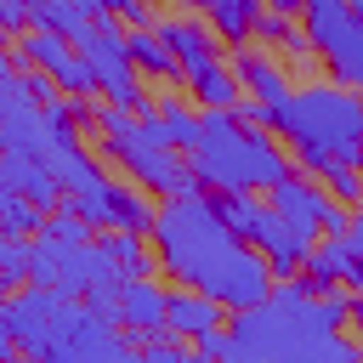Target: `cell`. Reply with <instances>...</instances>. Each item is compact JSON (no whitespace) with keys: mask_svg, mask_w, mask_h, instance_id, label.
<instances>
[{"mask_svg":"<svg viewBox=\"0 0 363 363\" xmlns=\"http://www.w3.org/2000/svg\"><path fill=\"white\" fill-rule=\"evenodd\" d=\"M272 136L289 147L295 170L329 176V170H363V91L346 85H295L272 108Z\"/></svg>","mask_w":363,"mask_h":363,"instance_id":"6da1fadb","label":"cell"},{"mask_svg":"<svg viewBox=\"0 0 363 363\" xmlns=\"http://www.w3.org/2000/svg\"><path fill=\"white\" fill-rule=\"evenodd\" d=\"M187 164H193L199 187H210V193H267L295 170L289 147L272 130L238 125L233 108H204L199 113V142H193Z\"/></svg>","mask_w":363,"mask_h":363,"instance_id":"7a4b0ae2","label":"cell"},{"mask_svg":"<svg viewBox=\"0 0 363 363\" xmlns=\"http://www.w3.org/2000/svg\"><path fill=\"white\" fill-rule=\"evenodd\" d=\"M233 238H238V233L216 216V204H210L204 187H193V193H170V199L153 204V227H147L153 261H159V272H170V278L187 284V289L204 278V267H210Z\"/></svg>","mask_w":363,"mask_h":363,"instance_id":"3957f363","label":"cell"},{"mask_svg":"<svg viewBox=\"0 0 363 363\" xmlns=\"http://www.w3.org/2000/svg\"><path fill=\"white\" fill-rule=\"evenodd\" d=\"M102 159H108L113 170H125V182H136V187H147V193H159V199H170V193H193V187H199L187 153H176V147L164 142V130L153 125V113L136 119L130 130L102 136Z\"/></svg>","mask_w":363,"mask_h":363,"instance_id":"277c9868","label":"cell"},{"mask_svg":"<svg viewBox=\"0 0 363 363\" xmlns=\"http://www.w3.org/2000/svg\"><path fill=\"white\" fill-rule=\"evenodd\" d=\"M34 363H147V357L113 312H102L91 301H68Z\"/></svg>","mask_w":363,"mask_h":363,"instance_id":"5b68a950","label":"cell"},{"mask_svg":"<svg viewBox=\"0 0 363 363\" xmlns=\"http://www.w3.org/2000/svg\"><path fill=\"white\" fill-rule=\"evenodd\" d=\"M74 51H79V62L91 68V85H96V91H108V102L130 108L136 119H147V113H153V96L142 91V79H136V68H130L125 23H119V17L96 11V17L74 34Z\"/></svg>","mask_w":363,"mask_h":363,"instance_id":"8992f818","label":"cell"},{"mask_svg":"<svg viewBox=\"0 0 363 363\" xmlns=\"http://www.w3.org/2000/svg\"><path fill=\"white\" fill-rule=\"evenodd\" d=\"M193 289H204L221 312H244V306L267 301V289H272V267H267V255H261L255 244L233 238V244L204 267V278H199Z\"/></svg>","mask_w":363,"mask_h":363,"instance_id":"52a82bcc","label":"cell"},{"mask_svg":"<svg viewBox=\"0 0 363 363\" xmlns=\"http://www.w3.org/2000/svg\"><path fill=\"white\" fill-rule=\"evenodd\" d=\"M272 199V210L284 216V221H295L306 238H323V233H346V221H352V210L346 204H335L329 193H323V182L318 176H306V170H289L278 187H267Z\"/></svg>","mask_w":363,"mask_h":363,"instance_id":"ba28073f","label":"cell"},{"mask_svg":"<svg viewBox=\"0 0 363 363\" xmlns=\"http://www.w3.org/2000/svg\"><path fill=\"white\" fill-rule=\"evenodd\" d=\"M62 306H68L62 289H51V284H17V289L6 295V306H0V318H6L11 340H17V352L40 357L45 340H51V329H57V318H62Z\"/></svg>","mask_w":363,"mask_h":363,"instance_id":"9c48e42d","label":"cell"},{"mask_svg":"<svg viewBox=\"0 0 363 363\" xmlns=\"http://www.w3.org/2000/svg\"><path fill=\"white\" fill-rule=\"evenodd\" d=\"M45 142H51L45 113H40L34 91L23 85V74L11 68V74L0 79V153H28V159H40Z\"/></svg>","mask_w":363,"mask_h":363,"instance_id":"30bf717a","label":"cell"},{"mask_svg":"<svg viewBox=\"0 0 363 363\" xmlns=\"http://www.w3.org/2000/svg\"><path fill=\"white\" fill-rule=\"evenodd\" d=\"M153 34L170 45V57H176L182 79H193V74H204V68L227 62V45L216 40V28H210L204 17H182V11H170V17H159V23H153Z\"/></svg>","mask_w":363,"mask_h":363,"instance_id":"8fae6325","label":"cell"},{"mask_svg":"<svg viewBox=\"0 0 363 363\" xmlns=\"http://www.w3.org/2000/svg\"><path fill=\"white\" fill-rule=\"evenodd\" d=\"M244 244H255L261 255H267V267H272V278H289L295 267H301V255L312 250V238L295 227V221H284L267 199H261V210H255V221H250V233H244Z\"/></svg>","mask_w":363,"mask_h":363,"instance_id":"7c38bea8","label":"cell"},{"mask_svg":"<svg viewBox=\"0 0 363 363\" xmlns=\"http://www.w3.org/2000/svg\"><path fill=\"white\" fill-rule=\"evenodd\" d=\"M227 68H233V79L244 85V96H255V102H267V108H278L295 85H289V74H284V62L267 51V45H227Z\"/></svg>","mask_w":363,"mask_h":363,"instance_id":"4fadbf2b","label":"cell"},{"mask_svg":"<svg viewBox=\"0 0 363 363\" xmlns=\"http://www.w3.org/2000/svg\"><path fill=\"white\" fill-rule=\"evenodd\" d=\"M164 301H170V289H164L153 272H147V278H125L119 295H113V318L125 323L130 340H147V335L164 329Z\"/></svg>","mask_w":363,"mask_h":363,"instance_id":"5bb4252c","label":"cell"},{"mask_svg":"<svg viewBox=\"0 0 363 363\" xmlns=\"http://www.w3.org/2000/svg\"><path fill=\"white\" fill-rule=\"evenodd\" d=\"M227 312L204 295V289H187V284H176L170 289V301H164V329L176 335V340H199L204 329H216Z\"/></svg>","mask_w":363,"mask_h":363,"instance_id":"9a60e30c","label":"cell"},{"mask_svg":"<svg viewBox=\"0 0 363 363\" xmlns=\"http://www.w3.org/2000/svg\"><path fill=\"white\" fill-rule=\"evenodd\" d=\"M0 170H6V182H11L34 210H45V216H51V210L62 204V182H57L40 159H28V153H0Z\"/></svg>","mask_w":363,"mask_h":363,"instance_id":"2e32d148","label":"cell"},{"mask_svg":"<svg viewBox=\"0 0 363 363\" xmlns=\"http://www.w3.org/2000/svg\"><path fill=\"white\" fill-rule=\"evenodd\" d=\"M182 6H193V11L216 28L221 45H250V23H255V11H261V0H182Z\"/></svg>","mask_w":363,"mask_h":363,"instance_id":"e0dca14e","label":"cell"},{"mask_svg":"<svg viewBox=\"0 0 363 363\" xmlns=\"http://www.w3.org/2000/svg\"><path fill=\"white\" fill-rule=\"evenodd\" d=\"M125 51H130V68H136V79L147 74V79H164V85H182V68H176V57H170V45L153 34V28H125Z\"/></svg>","mask_w":363,"mask_h":363,"instance_id":"ac0fdd59","label":"cell"},{"mask_svg":"<svg viewBox=\"0 0 363 363\" xmlns=\"http://www.w3.org/2000/svg\"><path fill=\"white\" fill-rule=\"evenodd\" d=\"M352 28V6L346 0H301V34L306 45H318V57Z\"/></svg>","mask_w":363,"mask_h":363,"instance_id":"d6986e66","label":"cell"},{"mask_svg":"<svg viewBox=\"0 0 363 363\" xmlns=\"http://www.w3.org/2000/svg\"><path fill=\"white\" fill-rule=\"evenodd\" d=\"M62 210H74L85 227L113 233V176H96V182H85V187L62 193Z\"/></svg>","mask_w":363,"mask_h":363,"instance_id":"ffe728a7","label":"cell"},{"mask_svg":"<svg viewBox=\"0 0 363 363\" xmlns=\"http://www.w3.org/2000/svg\"><path fill=\"white\" fill-rule=\"evenodd\" d=\"M153 125L164 130V142H170L176 153H193V142H199V113L182 102V91H170V96L153 102Z\"/></svg>","mask_w":363,"mask_h":363,"instance_id":"44dd1931","label":"cell"},{"mask_svg":"<svg viewBox=\"0 0 363 363\" xmlns=\"http://www.w3.org/2000/svg\"><path fill=\"white\" fill-rule=\"evenodd\" d=\"M96 244L108 250V261L119 267V278H147V272H159V261H153V244H147L142 233H102Z\"/></svg>","mask_w":363,"mask_h":363,"instance_id":"7402d4cb","label":"cell"},{"mask_svg":"<svg viewBox=\"0 0 363 363\" xmlns=\"http://www.w3.org/2000/svg\"><path fill=\"white\" fill-rule=\"evenodd\" d=\"M153 227V199L136 182H113V233H142Z\"/></svg>","mask_w":363,"mask_h":363,"instance_id":"603a6c76","label":"cell"},{"mask_svg":"<svg viewBox=\"0 0 363 363\" xmlns=\"http://www.w3.org/2000/svg\"><path fill=\"white\" fill-rule=\"evenodd\" d=\"M187 91H193V102H199V108H233V102L244 96V85L233 79V68H227V62H216V68L193 74V79H187Z\"/></svg>","mask_w":363,"mask_h":363,"instance_id":"cb8c5ba5","label":"cell"},{"mask_svg":"<svg viewBox=\"0 0 363 363\" xmlns=\"http://www.w3.org/2000/svg\"><path fill=\"white\" fill-rule=\"evenodd\" d=\"M91 17H96L91 0H40V6H34V28H51V34H62V40H74Z\"/></svg>","mask_w":363,"mask_h":363,"instance_id":"d4e9b609","label":"cell"},{"mask_svg":"<svg viewBox=\"0 0 363 363\" xmlns=\"http://www.w3.org/2000/svg\"><path fill=\"white\" fill-rule=\"evenodd\" d=\"M45 227V210H34L11 182H6V170H0V233H17V238H34Z\"/></svg>","mask_w":363,"mask_h":363,"instance_id":"484cf974","label":"cell"},{"mask_svg":"<svg viewBox=\"0 0 363 363\" xmlns=\"http://www.w3.org/2000/svg\"><path fill=\"white\" fill-rule=\"evenodd\" d=\"M295 34H301L295 11H278V6H261L255 23H250V45H289Z\"/></svg>","mask_w":363,"mask_h":363,"instance_id":"4316f807","label":"cell"},{"mask_svg":"<svg viewBox=\"0 0 363 363\" xmlns=\"http://www.w3.org/2000/svg\"><path fill=\"white\" fill-rule=\"evenodd\" d=\"M0 284L6 289L28 284V238H17V233H0Z\"/></svg>","mask_w":363,"mask_h":363,"instance_id":"83f0119b","label":"cell"},{"mask_svg":"<svg viewBox=\"0 0 363 363\" xmlns=\"http://www.w3.org/2000/svg\"><path fill=\"white\" fill-rule=\"evenodd\" d=\"M142 346V357L147 363H216V357H199V352H187L170 329H159V335H147V340H136Z\"/></svg>","mask_w":363,"mask_h":363,"instance_id":"f1b7e54d","label":"cell"},{"mask_svg":"<svg viewBox=\"0 0 363 363\" xmlns=\"http://www.w3.org/2000/svg\"><path fill=\"white\" fill-rule=\"evenodd\" d=\"M318 182H323V193H329L335 204H346V210L363 204V170H329V176H318Z\"/></svg>","mask_w":363,"mask_h":363,"instance_id":"f546056e","label":"cell"},{"mask_svg":"<svg viewBox=\"0 0 363 363\" xmlns=\"http://www.w3.org/2000/svg\"><path fill=\"white\" fill-rule=\"evenodd\" d=\"M233 119L250 125V130H272V108L255 102V96H238V102H233Z\"/></svg>","mask_w":363,"mask_h":363,"instance_id":"4dcf8cb0","label":"cell"},{"mask_svg":"<svg viewBox=\"0 0 363 363\" xmlns=\"http://www.w3.org/2000/svg\"><path fill=\"white\" fill-rule=\"evenodd\" d=\"M125 28H153L159 23V11H153V0H119V11H113Z\"/></svg>","mask_w":363,"mask_h":363,"instance_id":"1f68e13d","label":"cell"},{"mask_svg":"<svg viewBox=\"0 0 363 363\" xmlns=\"http://www.w3.org/2000/svg\"><path fill=\"white\" fill-rule=\"evenodd\" d=\"M193 352H199V357H216V363H221V357H227V329H221V323H216V329H204V335L193 340Z\"/></svg>","mask_w":363,"mask_h":363,"instance_id":"d6a6232c","label":"cell"},{"mask_svg":"<svg viewBox=\"0 0 363 363\" xmlns=\"http://www.w3.org/2000/svg\"><path fill=\"white\" fill-rule=\"evenodd\" d=\"M340 244H346V238H340ZM340 284H346V289H363V255H352V250H346V267H340Z\"/></svg>","mask_w":363,"mask_h":363,"instance_id":"836d02e7","label":"cell"},{"mask_svg":"<svg viewBox=\"0 0 363 363\" xmlns=\"http://www.w3.org/2000/svg\"><path fill=\"white\" fill-rule=\"evenodd\" d=\"M340 238H346V250H352V255H363V210H352V221H346V233H340Z\"/></svg>","mask_w":363,"mask_h":363,"instance_id":"e575fe53","label":"cell"},{"mask_svg":"<svg viewBox=\"0 0 363 363\" xmlns=\"http://www.w3.org/2000/svg\"><path fill=\"white\" fill-rule=\"evenodd\" d=\"M352 340H357V352H363V289H352Z\"/></svg>","mask_w":363,"mask_h":363,"instance_id":"d590c367","label":"cell"},{"mask_svg":"<svg viewBox=\"0 0 363 363\" xmlns=\"http://www.w3.org/2000/svg\"><path fill=\"white\" fill-rule=\"evenodd\" d=\"M11 352H17V340H11V329H6V318H0V363H6Z\"/></svg>","mask_w":363,"mask_h":363,"instance_id":"8d00e7d4","label":"cell"},{"mask_svg":"<svg viewBox=\"0 0 363 363\" xmlns=\"http://www.w3.org/2000/svg\"><path fill=\"white\" fill-rule=\"evenodd\" d=\"M11 74V45H6V34H0V79Z\"/></svg>","mask_w":363,"mask_h":363,"instance_id":"74e56055","label":"cell"},{"mask_svg":"<svg viewBox=\"0 0 363 363\" xmlns=\"http://www.w3.org/2000/svg\"><path fill=\"white\" fill-rule=\"evenodd\" d=\"M272 6H278V11H301V0H272Z\"/></svg>","mask_w":363,"mask_h":363,"instance_id":"f35d334b","label":"cell"},{"mask_svg":"<svg viewBox=\"0 0 363 363\" xmlns=\"http://www.w3.org/2000/svg\"><path fill=\"white\" fill-rule=\"evenodd\" d=\"M6 363H34V357H28V352H11V357H6Z\"/></svg>","mask_w":363,"mask_h":363,"instance_id":"ab89813d","label":"cell"},{"mask_svg":"<svg viewBox=\"0 0 363 363\" xmlns=\"http://www.w3.org/2000/svg\"><path fill=\"white\" fill-rule=\"evenodd\" d=\"M6 295H11V289H6V284H0V306H6Z\"/></svg>","mask_w":363,"mask_h":363,"instance_id":"60d3db41","label":"cell"},{"mask_svg":"<svg viewBox=\"0 0 363 363\" xmlns=\"http://www.w3.org/2000/svg\"><path fill=\"white\" fill-rule=\"evenodd\" d=\"M17 6H28V11H34V6H40V0H17Z\"/></svg>","mask_w":363,"mask_h":363,"instance_id":"b9f144b4","label":"cell"},{"mask_svg":"<svg viewBox=\"0 0 363 363\" xmlns=\"http://www.w3.org/2000/svg\"><path fill=\"white\" fill-rule=\"evenodd\" d=\"M0 34H6V28H0Z\"/></svg>","mask_w":363,"mask_h":363,"instance_id":"7bdbcfd3","label":"cell"}]
</instances>
